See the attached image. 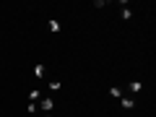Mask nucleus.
Instances as JSON below:
<instances>
[{"label": "nucleus", "instance_id": "1a4fd4ad", "mask_svg": "<svg viewBox=\"0 0 156 117\" xmlns=\"http://www.w3.org/2000/svg\"><path fill=\"white\" fill-rule=\"evenodd\" d=\"M47 89H50V91H60L62 83H60V81H50V86H47Z\"/></svg>", "mask_w": 156, "mask_h": 117}, {"label": "nucleus", "instance_id": "6e6552de", "mask_svg": "<svg viewBox=\"0 0 156 117\" xmlns=\"http://www.w3.org/2000/svg\"><path fill=\"white\" fill-rule=\"evenodd\" d=\"M37 112H39V107L34 104V101H29L26 104V115H37Z\"/></svg>", "mask_w": 156, "mask_h": 117}, {"label": "nucleus", "instance_id": "20e7f679", "mask_svg": "<svg viewBox=\"0 0 156 117\" xmlns=\"http://www.w3.org/2000/svg\"><path fill=\"white\" fill-rule=\"evenodd\" d=\"M120 107H122V109H135V99L133 96H122V99H120Z\"/></svg>", "mask_w": 156, "mask_h": 117}, {"label": "nucleus", "instance_id": "39448f33", "mask_svg": "<svg viewBox=\"0 0 156 117\" xmlns=\"http://www.w3.org/2000/svg\"><path fill=\"white\" fill-rule=\"evenodd\" d=\"M47 29H50L52 34H60V31H62V26H60V21H57V18H50V21H47Z\"/></svg>", "mask_w": 156, "mask_h": 117}, {"label": "nucleus", "instance_id": "0eeeda50", "mask_svg": "<svg viewBox=\"0 0 156 117\" xmlns=\"http://www.w3.org/2000/svg\"><path fill=\"white\" fill-rule=\"evenodd\" d=\"M39 99H42V91H39V89H31V91H29V101H34V104H37Z\"/></svg>", "mask_w": 156, "mask_h": 117}, {"label": "nucleus", "instance_id": "7ed1b4c3", "mask_svg": "<svg viewBox=\"0 0 156 117\" xmlns=\"http://www.w3.org/2000/svg\"><path fill=\"white\" fill-rule=\"evenodd\" d=\"M31 70H34V78H39V81H42V78L47 76V68H44V62H37V65H34Z\"/></svg>", "mask_w": 156, "mask_h": 117}, {"label": "nucleus", "instance_id": "f03ea898", "mask_svg": "<svg viewBox=\"0 0 156 117\" xmlns=\"http://www.w3.org/2000/svg\"><path fill=\"white\" fill-rule=\"evenodd\" d=\"M122 91H128L130 96H138V94H143V83H140V81H128V86H125Z\"/></svg>", "mask_w": 156, "mask_h": 117}, {"label": "nucleus", "instance_id": "9b49d317", "mask_svg": "<svg viewBox=\"0 0 156 117\" xmlns=\"http://www.w3.org/2000/svg\"><path fill=\"white\" fill-rule=\"evenodd\" d=\"M42 117H55V115H42Z\"/></svg>", "mask_w": 156, "mask_h": 117}, {"label": "nucleus", "instance_id": "f257e3e1", "mask_svg": "<svg viewBox=\"0 0 156 117\" xmlns=\"http://www.w3.org/2000/svg\"><path fill=\"white\" fill-rule=\"evenodd\" d=\"M37 107H39V112H42V115H52V112H55V107H57V101L52 99V96H42V99L37 101Z\"/></svg>", "mask_w": 156, "mask_h": 117}, {"label": "nucleus", "instance_id": "423d86ee", "mask_svg": "<svg viewBox=\"0 0 156 117\" xmlns=\"http://www.w3.org/2000/svg\"><path fill=\"white\" fill-rule=\"evenodd\" d=\"M109 96H112V99H122V96H125V91L120 89V86H112V89H109Z\"/></svg>", "mask_w": 156, "mask_h": 117}, {"label": "nucleus", "instance_id": "9d476101", "mask_svg": "<svg viewBox=\"0 0 156 117\" xmlns=\"http://www.w3.org/2000/svg\"><path fill=\"white\" fill-rule=\"evenodd\" d=\"M122 18H125V21H130V18H133V11H130V8H122Z\"/></svg>", "mask_w": 156, "mask_h": 117}]
</instances>
